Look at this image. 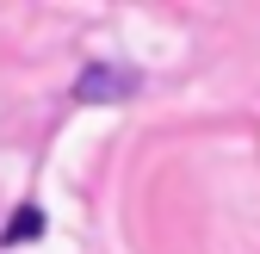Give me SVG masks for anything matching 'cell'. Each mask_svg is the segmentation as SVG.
Wrapping results in <instances>:
<instances>
[{
	"mask_svg": "<svg viewBox=\"0 0 260 254\" xmlns=\"http://www.w3.org/2000/svg\"><path fill=\"white\" fill-rule=\"evenodd\" d=\"M38 236H44V211H38V205H19L0 242H7V248H25V242H38Z\"/></svg>",
	"mask_w": 260,
	"mask_h": 254,
	"instance_id": "cell-2",
	"label": "cell"
},
{
	"mask_svg": "<svg viewBox=\"0 0 260 254\" xmlns=\"http://www.w3.org/2000/svg\"><path fill=\"white\" fill-rule=\"evenodd\" d=\"M137 87H143V75L124 69V62H87L75 75V100L81 106H112V100H130Z\"/></svg>",
	"mask_w": 260,
	"mask_h": 254,
	"instance_id": "cell-1",
	"label": "cell"
}]
</instances>
